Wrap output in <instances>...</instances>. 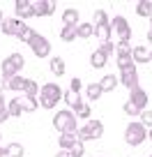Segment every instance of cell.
Instances as JSON below:
<instances>
[{"mask_svg":"<svg viewBox=\"0 0 152 157\" xmlns=\"http://www.w3.org/2000/svg\"><path fill=\"white\" fill-rule=\"evenodd\" d=\"M37 102H39L42 109H55L58 102L62 99V88L58 83H44L39 88V95H37Z\"/></svg>","mask_w":152,"mask_h":157,"instance_id":"cell-1","label":"cell"},{"mask_svg":"<svg viewBox=\"0 0 152 157\" xmlns=\"http://www.w3.org/2000/svg\"><path fill=\"white\" fill-rule=\"evenodd\" d=\"M53 127L58 129L60 134L62 132H76V129H79V120H76V116H74L69 109H60L53 116Z\"/></svg>","mask_w":152,"mask_h":157,"instance_id":"cell-2","label":"cell"},{"mask_svg":"<svg viewBox=\"0 0 152 157\" xmlns=\"http://www.w3.org/2000/svg\"><path fill=\"white\" fill-rule=\"evenodd\" d=\"M23 65H25V58L21 53H12V56H7L2 63H0V72H2V81H7V78H12V76H16V74L23 69Z\"/></svg>","mask_w":152,"mask_h":157,"instance_id":"cell-3","label":"cell"},{"mask_svg":"<svg viewBox=\"0 0 152 157\" xmlns=\"http://www.w3.org/2000/svg\"><path fill=\"white\" fill-rule=\"evenodd\" d=\"M76 136H79L81 143L95 141V139H102V136H104V123H102V120H88L83 127L76 129Z\"/></svg>","mask_w":152,"mask_h":157,"instance_id":"cell-4","label":"cell"},{"mask_svg":"<svg viewBox=\"0 0 152 157\" xmlns=\"http://www.w3.org/2000/svg\"><path fill=\"white\" fill-rule=\"evenodd\" d=\"M92 28H95V37H99L102 42H108V39H111V19H108V14L104 10L95 12Z\"/></svg>","mask_w":152,"mask_h":157,"instance_id":"cell-5","label":"cell"},{"mask_svg":"<svg viewBox=\"0 0 152 157\" xmlns=\"http://www.w3.org/2000/svg\"><path fill=\"white\" fill-rule=\"evenodd\" d=\"M147 139V129L143 127L138 120H132V123L127 125V129H124V141H127V146H141L143 141Z\"/></svg>","mask_w":152,"mask_h":157,"instance_id":"cell-6","label":"cell"},{"mask_svg":"<svg viewBox=\"0 0 152 157\" xmlns=\"http://www.w3.org/2000/svg\"><path fill=\"white\" fill-rule=\"evenodd\" d=\"M111 35H118L120 42H129L132 39V25L124 16H113L111 19Z\"/></svg>","mask_w":152,"mask_h":157,"instance_id":"cell-7","label":"cell"},{"mask_svg":"<svg viewBox=\"0 0 152 157\" xmlns=\"http://www.w3.org/2000/svg\"><path fill=\"white\" fill-rule=\"evenodd\" d=\"M28 44H30V51H32L37 58H49V53H51V42L44 37V35L37 33V35L28 42Z\"/></svg>","mask_w":152,"mask_h":157,"instance_id":"cell-8","label":"cell"},{"mask_svg":"<svg viewBox=\"0 0 152 157\" xmlns=\"http://www.w3.org/2000/svg\"><path fill=\"white\" fill-rule=\"evenodd\" d=\"M118 83H122L124 88H136L138 86V72H136V65H127V67H120V76H118Z\"/></svg>","mask_w":152,"mask_h":157,"instance_id":"cell-9","label":"cell"},{"mask_svg":"<svg viewBox=\"0 0 152 157\" xmlns=\"http://www.w3.org/2000/svg\"><path fill=\"white\" fill-rule=\"evenodd\" d=\"M115 63H118V67L132 65V44L129 42H118L115 44Z\"/></svg>","mask_w":152,"mask_h":157,"instance_id":"cell-10","label":"cell"},{"mask_svg":"<svg viewBox=\"0 0 152 157\" xmlns=\"http://www.w3.org/2000/svg\"><path fill=\"white\" fill-rule=\"evenodd\" d=\"M25 21H19V19H2V23H0V28H2V35H7V37H19V33L25 28Z\"/></svg>","mask_w":152,"mask_h":157,"instance_id":"cell-11","label":"cell"},{"mask_svg":"<svg viewBox=\"0 0 152 157\" xmlns=\"http://www.w3.org/2000/svg\"><path fill=\"white\" fill-rule=\"evenodd\" d=\"M14 10H16V19L19 21H25V19H32L35 16V5L30 0H16Z\"/></svg>","mask_w":152,"mask_h":157,"instance_id":"cell-12","label":"cell"},{"mask_svg":"<svg viewBox=\"0 0 152 157\" xmlns=\"http://www.w3.org/2000/svg\"><path fill=\"white\" fill-rule=\"evenodd\" d=\"M152 60V51L147 46L138 44V46H132V63L134 65H145Z\"/></svg>","mask_w":152,"mask_h":157,"instance_id":"cell-13","label":"cell"},{"mask_svg":"<svg viewBox=\"0 0 152 157\" xmlns=\"http://www.w3.org/2000/svg\"><path fill=\"white\" fill-rule=\"evenodd\" d=\"M129 102H132L134 106L138 109V111H143V109L147 106V93L141 88V86H136V88H132V95H129Z\"/></svg>","mask_w":152,"mask_h":157,"instance_id":"cell-14","label":"cell"},{"mask_svg":"<svg viewBox=\"0 0 152 157\" xmlns=\"http://www.w3.org/2000/svg\"><path fill=\"white\" fill-rule=\"evenodd\" d=\"M32 5H35V16H51L55 12V7H58L53 0H37Z\"/></svg>","mask_w":152,"mask_h":157,"instance_id":"cell-15","label":"cell"},{"mask_svg":"<svg viewBox=\"0 0 152 157\" xmlns=\"http://www.w3.org/2000/svg\"><path fill=\"white\" fill-rule=\"evenodd\" d=\"M69 111L76 116V120L81 118V120H85V123H88V120H90V113H92V109H90V104H85L83 99H81V102L76 104V106H72Z\"/></svg>","mask_w":152,"mask_h":157,"instance_id":"cell-16","label":"cell"},{"mask_svg":"<svg viewBox=\"0 0 152 157\" xmlns=\"http://www.w3.org/2000/svg\"><path fill=\"white\" fill-rule=\"evenodd\" d=\"M79 10H74V7H67V10L62 12V23L65 25H69V28H76V25L81 23V19H79Z\"/></svg>","mask_w":152,"mask_h":157,"instance_id":"cell-17","label":"cell"},{"mask_svg":"<svg viewBox=\"0 0 152 157\" xmlns=\"http://www.w3.org/2000/svg\"><path fill=\"white\" fill-rule=\"evenodd\" d=\"M23 83H25V78L21 76V74H16V76L2 81V88L5 90H14V93H23Z\"/></svg>","mask_w":152,"mask_h":157,"instance_id":"cell-18","label":"cell"},{"mask_svg":"<svg viewBox=\"0 0 152 157\" xmlns=\"http://www.w3.org/2000/svg\"><path fill=\"white\" fill-rule=\"evenodd\" d=\"M76 141H79L76 132H62V134H60V141H58V146H60V150H69V148H72Z\"/></svg>","mask_w":152,"mask_h":157,"instance_id":"cell-19","label":"cell"},{"mask_svg":"<svg viewBox=\"0 0 152 157\" xmlns=\"http://www.w3.org/2000/svg\"><path fill=\"white\" fill-rule=\"evenodd\" d=\"M99 88H102V93H111V90L118 88V76L115 74H106V76L99 81Z\"/></svg>","mask_w":152,"mask_h":157,"instance_id":"cell-20","label":"cell"},{"mask_svg":"<svg viewBox=\"0 0 152 157\" xmlns=\"http://www.w3.org/2000/svg\"><path fill=\"white\" fill-rule=\"evenodd\" d=\"M74 30H76V39H90V37H95L92 23H79Z\"/></svg>","mask_w":152,"mask_h":157,"instance_id":"cell-21","label":"cell"},{"mask_svg":"<svg viewBox=\"0 0 152 157\" xmlns=\"http://www.w3.org/2000/svg\"><path fill=\"white\" fill-rule=\"evenodd\" d=\"M49 67H51V72H53L55 76H62V74L67 72V65H65V60L60 58V56H53V58H51Z\"/></svg>","mask_w":152,"mask_h":157,"instance_id":"cell-22","label":"cell"},{"mask_svg":"<svg viewBox=\"0 0 152 157\" xmlns=\"http://www.w3.org/2000/svg\"><path fill=\"white\" fill-rule=\"evenodd\" d=\"M106 63H108V58H106L99 49H95L92 56H90V65H92L95 69H104V67H106Z\"/></svg>","mask_w":152,"mask_h":157,"instance_id":"cell-23","label":"cell"},{"mask_svg":"<svg viewBox=\"0 0 152 157\" xmlns=\"http://www.w3.org/2000/svg\"><path fill=\"white\" fill-rule=\"evenodd\" d=\"M23 95H25V97H37V95H39V83H37L35 78H25Z\"/></svg>","mask_w":152,"mask_h":157,"instance_id":"cell-24","label":"cell"},{"mask_svg":"<svg viewBox=\"0 0 152 157\" xmlns=\"http://www.w3.org/2000/svg\"><path fill=\"white\" fill-rule=\"evenodd\" d=\"M7 111H9V116L12 118H16V116H23V102H21V97H14L9 104H7Z\"/></svg>","mask_w":152,"mask_h":157,"instance_id":"cell-25","label":"cell"},{"mask_svg":"<svg viewBox=\"0 0 152 157\" xmlns=\"http://www.w3.org/2000/svg\"><path fill=\"white\" fill-rule=\"evenodd\" d=\"M102 88H99V83H88L85 86V97L90 99V102H97L99 97H102Z\"/></svg>","mask_w":152,"mask_h":157,"instance_id":"cell-26","label":"cell"},{"mask_svg":"<svg viewBox=\"0 0 152 157\" xmlns=\"http://www.w3.org/2000/svg\"><path fill=\"white\" fill-rule=\"evenodd\" d=\"M136 14L150 19V16H152V0H141V2L136 5Z\"/></svg>","mask_w":152,"mask_h":157,"instance_id":"cell-27","label":"cell"},{"mask_svg":"<svg viewBox=\"0 0 152 157\" xmlns=\"http://www.w3.org/2000/svg\"><path fill=\"white\" fill-rule=\"evenodd\" d=\"M9 120V111H7V102H5V88L0 86V123Z\"/></svg>","mask_w":152,"mask_h":157,"instance_id":"cell-28","label":"cell"},{"mask_svg":"<svg viewBox=\"0 0 152 157\" xmlns=\"http://www.w3.org/2000/svg\"><path fill=\"white\" fill-rule=\"evenodd\" d=\"M62 99H65V104H67V109H72V106H76V104L81 102V93L67 90V93H62Z\"/></svg>","mask_w":152,"mask_h":157,"instance_id":"cell-29","label":"cell"},{"mask_svg":"<svg viewBox=\"0 0 152 157\" xmlns=\"http://www.w3.org/2000/svg\"><path fill=\"white\" fill-rule=\"evenodd\" d=\"M23 155H25L23 143H9L7 146V157H23Z\"/></svg>","mask_w":152,"mask_h":157,"instance_id":"cell-30","label":"cell"},{"mask_svg":"<svg viewBox=\"0 0 152 157\" xmlns=\"http://www.w3.org/2000/svg\"><path fill=\"white\" fill-rule=\"evenodd\" d=\"M60 39H62V42H74V39H76V30L74 28H69V25H62V30H60Z\"/></svg>","mask_w":152,"mask_h":157,"instance_id":"cell-31","label":"cell"},{"mask_svg":"<svg viewBox=\"0 0 152 157\" xmlns=\"http://www.w3.org/2000/svg\"><path fill=\"white\" fill-rule=\"evenodd\" d=\"M21 102H23V111H25V113H32L35 109L39 106L37 97H21Z\"/></svg>","mask_w":152,"mask_h":157,"instance_id":"cell-32","label":"cell"},{"mask_svg":"<svg viewBox=\"0 0 152 157\" xmlns=\"http://www.w3.org/2000/svg\"><path fill=\"white\" fill-rule=\"evenodd\" d=\"M35 35H37V30H32L30 25H25V28L19 33V37H16V39H19V42H25V44H28V42L35 37Z\"/></svg>","mask_w":152,"mask_h":157,"instance_id":"cell-33","label":"cell"},{"mask_svg":"<svg viewBox=\"0 0 152 157\" xmlns=\"http://www.w3.org/2000/svg\"><path fill=\"white\" fill-rule=\"evenodd\" d=\"M138 118H141L138 123H141L145 129H150V127H152V111H150V109H143V111H141V116H138Z\"/></svg>","mask_w":152,"mask_h":157,"instance_id":"cell-34","label":"cell"},{"mask_svg":"<svg viewBox=\"0 0 152 157\" xmlns=\"http://www.w3.org/2000/svg\"><path fill=\"white\" fill-rule=\"evenodd\" d=\"M67 152H69V157H83V155H85V146H83L81 141H76Z\"/></svg>","mask_w":152,"mask_h":157,"instance_id":"cell-35","label":"cell"},{"mask_svg":"<svg viewBox=\"0 0 152 157\" xmlns=\"http://www.w3.org/2000/svg\"><path fill=\"white\" fill-rule=\"evenodd\" d=\"M97 49H99V51H102V53H104V56H106V58H108V56H111L113 51H115V44H113L111 39H108V42H102V44H99Z\"/></svg>","mask_w":152,"mask_h":157,"instance_id":"cell-36","label":"cell"},{"mask_svg":"<svg viewBox=\"0 0 152 157\" xmlns=\"http://www.w3.org/2000/svg\"><path fill=\"white\" fill-rule=\"evenodd\" d=\"M124 113H127V116H132V118H138V116H141V111H138V109L136 106H134V104L132 102H129V99H127V102H124Z\"/></svg>","mask_w":152,"mask_h":157,"instance_id":"cell-37","label":"cell"},{"mask_svg":"<svg viewBox=\"0 0 152 157\" xmlns=\"http://www.w3.org/2000/svg\"><path fill=\"white\" fill-rule=\"evenodd\" d=\"M69 90H74V93H81V90H83V81H81L79 76L72 78V83H69Z\"/></svg>","mask_w":152,"mask_h":157,"instance_id":"cell-38","label":"cell"},{"mask_svg":"<svg viewBox=\"0 0 152 157\" xmlns=\"http://www.w3.org/2000/svg\"><path fill=\"white\" fill-rule=\"evenodd\" d=\"M0 157H7V146H0Z\"/></svg>","mask_w":152,"mask_h":157,"instance_id":"cell-39","label":"cell"},{"mask_svg":"<svg viewBox=\"0 0 152 157\" xmlns=\"http://www.w3.org/2000/svg\"><path fill=\"white\" fill-rule=\"evenodd\" d=\"M55 157H69V152L67 150H58V155H55Z\"/></svg>","mask_w":152,"mask_h":157,"instance_id":"cell-40","label":"cell"},{"mask_svg":"<svg viewBox=\"0 0 152 157\" xmlns=\"http://www.w3.org/2000/svg\"><path fill=\"white\" fill-rule=\"evenodd\" d=\"M147 42L152 44V30H147Z\"/></svg>","mask_w":152,"mask_h":157,"instance_id":"cell-41","label":"cell"},{"mask_svg":"<svg viewBox=\"0 0 152 157\" xmlns=\"http://www.w3.org/2000/svg\"><path fill=\"white\" fill-rule=\"evenodd\" d=\"M147 139H150V141H152V127L147 129Z\"/></svg>","mask_w":152,"mask_h":157,"instance_id":"cell-42","label":"cell"},{"mask_svg":"<svg viewBox=\"0 0 152 157\" xmlns=\"http://www.w3.org/2000/svg\"><path fill=\"white\" fill-rule=\"evenodd\" d=\"M2 19H5V16H2V10H0V23H2Z\"/></svg>","mask_w":152,"mask_h":157,"instance_id":"cell-43","label":"cell"},{"mask_svg":"<svg viewBox=\"0 0 152 157\" xmlns=\"http://www.w3.org/2000/svg\"><path fill=\"white\" fill-rule=\"evenodd\" d=\"M150 30H152V16H150Z\"/></svg>","mask_w":152,"mask_h":157,"instance_id":"cell-44","label":"cell"},{"mask_svg":"<svg viewBox=\"0 0 152 157\" xmlns=\"http://www.w3.org/2000/svg\"><path fill=\"white\" fill-rule=\"evenodd\" d=\"M0 139H2V134H0Z\"/></svg>","mask_w":152,"mask_h":157,"instance_id":"cell-45","label":"cell"},{"mask_svg":"<svg viewBox=\"0 0 152 157\" xmlns=\"http://www.w3.org/2000/svg\"><path fill=\"white\" fill-rule=\"evenodd\" d=\"M150 157H152V155H150Z\"/></svg>","mask_w":152,"mask_h":157,"instance_id":"cell-46","label":"cell"}]
</instances>
